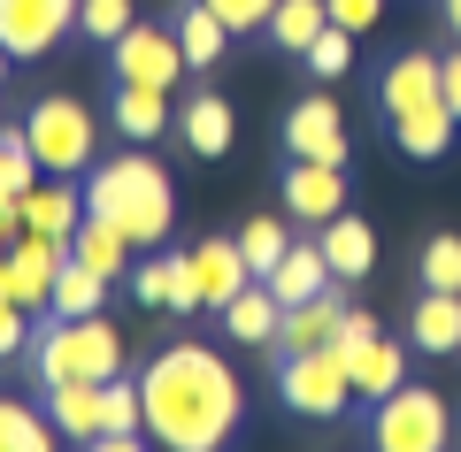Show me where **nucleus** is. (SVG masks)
<instances>
[{
	"mask_svg": "<svg viewBox=\"0 0 461 452\" xmlns=\"http://www.w3.org/2000/svg\"><path fill=\"white\" fill-rule=\"evenodd\" d=\"M277 323H285V299L262 284V276H254V284L223 307V330H230L239 345H277Z\"/></svg>",
	"mask_w": 461,
	"mask_h": 452,
	"instance_id": "nucleus-20",
	"label": "nucleus"
},
{
	"mask_svg": "<svg viewBox=\"0 0 461 452\" xmlns=\"http://www.w3.org/2000/svg\"><path fill=\"white\" fill-rule=\"evenodd\" d=\"M100 291H108V276H93L77 253H62V269H54V299H47V315H62V323H77V315H100Z\"/></svg>",
	"mask_w": 461,
	"mask_h": 452,
	"instance_id": "nucleus-27",
	"label": "nucleus"
},
{
	"mask_svg": "<svg viewBox=\"0 0 461 452\" xmlns=\"http://www.w3.org/2000/svg\"><path fill=\"white\" fill-rule=\"evenodd\" d=\"M62 253H69V245H62V238H39V230H23V238L8 245V299H16L23 315H47Z\"/></svg>",
	"mask_w": 461,
	"mask_h": 452,
	"instance_id": "nucleus-10",
	"label": "nucleus"
},
{
	"mask_svg": "<svg viewBox=\"0 0 461 452\" xmlns=\"http://www.w3.org/2000/svg\"><path fill=\"white\" fill-rule=\"evenodd\" d=\"M377 16H384V0H330V23H339V31H354V39H362Z\"/></svg>",
	"mask_w": 461,
	"mask_h": 452,
	"instance_id": "nucleus-39",
	"label": "nucleus"
},
{
	"mask_svg": "<svg viewBox=\"0 0 461 452\" xmlns=\"http://www.w3.org/2000/svg\"><path fill=\"white\" fill-rule=\"evenodd\" d=\"M193 276H200V307H215V315H223L230 299L254 284V269H247V253H239V238H200V245H193Z\"/></svg>",
	"mask_w": 461,
	"mask_h": 452,
	"instance_id": "nucleus-13",
	"label": "nucleus"
},
{
	"mask_svg": "<svg viewBox=\"0 0 461 452\" xmlns=\"http://www.w3.org/2000/svg\"><path fill=\"white\" fill-rule=\"evenodd\" d=\"M77 31L100 39V47H115V39L131 31V0H85V8H77Z\"/></svg>",
	"mask_w": 461,
	"mask_h": 452,
	"instance_id": "nucleus-34",
	"label": "nucleus"
},
{
	"mask_svg": "<svg viewBox=\"0 0 461 452\" xmlns=\"http://www.w3.org/2000/svg\"><path fill=\"white\" fill-rule=\"evenodd\" d=\"M339 330H346V299H339V291H315V299L285 307L277 353H323V345H339Z\"/></svg>",
	"mask_w": 461,
	"mask_h": 452,
	"instance_id": "nucleus-14",
	"label": "nucleus"
},
{
	"mask_svg": "<svg viewBox=\"0 0 461 452\" xmlns=\"http://www.w3.org/2000/svg\"><path fill=\"white\" fill-rule=\"evenodd\" d=\"M139 399H147V437L162 452H223L239 430V376L215 345L193 338L147 360Z\"/></svg>",
	"mask_w": 461,
	"mask_h": 452,
	"instance_id": "nucleus-1",
	"label": "nucleus"
},
{
	"mask_svg": "<svg viewBox=\"0 0 461 452\" xmlns=\"http://www.w3.org/2000/svg\"><path fill=\"white\" fill-rule=\"evenodd\" d=\"M446 437H454V414H446V399L423 391V384L384 391L377 414H369V445L377 452H446Z\"/></svg>",
	"mask_w": 461,
	"mask_h": 452,
	"instance_id": "nucleus-5",
	"label": "nucleus"
},
{
	"mask_svg": "<svg viewBox=\"0 0 461 452\" xmlns=\"http://www.w3.org/2000/svg\"><path fill=\"white\" fill-rule=\"evenodd\" d=\"M108 54H115V84H154V93H169L193 69L185 47H177V31H162V23H131Z\"/></svg>",
	"mask_w": 461,
	"mask_h": 452,
	"instance_id": "nucleus-7",
	"label": "nucleus"
},
{
	"mask_svg": "<svg viewBox=\"0 0 461 452\" xmlns=\"http://www.w3.org/2000/svg\"><path fill=\"white\" fill-rule=\"evenodd\" d=\"M408 338L423 353H461V291H423L408 315Z\"/></svg>",
	"mask_w": 461,
	"mask_h": 452,
	"instance_id": "nucleus-22",
	"label": "nucleus"
},
{
	"mask_svg": "<svg viewBox=\"0 0 461 452\" xmlns=\"http://www.w3.org/2000/svg\"><path fill=\"white\" fill-rule=\"evenodd\" d=\"M85 0H0V47L8 62H39L62 31H77Z\"/></svg>",
	"mask_w": 461,
	"mask_h": 452,
	"instance_id": "nucleus-8",
	"label": "nucleus"
},
{
	"mask_svg": "<svg viewBox=\"0 0 461 452\" xmlns=\"http://www.w3.org/2000/svg\"><path fill=\"white\" fill-rule=\"evenodd\" d=\"M208 8L230 23V31H269V8H277V0H208Z\"/></svg>",
	"mask_w": 461,
	"mask_h": 452,
	"instance_id": "nucleus-36",
	"label": "nucleus"
},
{
	"mask_svg": "<svg viewBox=\"0 0 461 452\" xmlns=\"http://www.w3.org/2000/svg\"><path fill=\"white\" fill-rule=\"evenodd\" d=\"M315 245H323V261H330L339 284H354V276L377 269V230H369L362 215H330V223L315 230Z\"/></svg>",
	"mask_w": 461,
	"mask_h": 452,
	"instance_id": "nucleus-15",
	"label": "nucleus"
},
{
	"mask_svg": "<svg viewBox=\"0 0 461 452\" xmlns=\"http://www.w3.org/2000/svg\"><path fill=\"white\" fill-rule=\"evenodd\" d=\"M285 154L293 162H330V169H346V115H339V100H300L293 115H285Z\"/></svg>",
	"mask_w": 461,
	"mask_h": 452,
	"instance_id": "nucleus-9",
	"label": "nucleus"
},
{
	"mask_svg": "<svg viewBox=\"0 0 461 452\" xmlns=\"http://www.w3.org/2000/svg\"><path fill=\"white\" fill-rule=\"evenodd\" d=\"M239 253H247V269H254V276H269L285 253H293V230H285L277 215H254V223L239 230Z\"/></svg>",
	"mask_w": 461,
	"mask_h": 452,
	"instance_id": "nucleus-31",
	"label": "nucleus"
},
{
	"mask_svg": "<svg viewBox=\"0 0 461 452\" xmlns=\"http://www.w3.org/2000/svg\"><path fill=\"white\" fill-rule=\"evenodd\" d=\"M77 452H154V445H147L139 430H100V437H85Z\"/></svg>",
	"mask_w": 461,
	"mask_h": 452,
	"instance_id": "nucleus-41",
	"label": "nucleus"
},
{
	"mask_svg": "<svg viewBox=\"0 0 461 452\" xmlns=\"http://www.w3.org/2000/svg\"><path fill=\"white\" fill-rule=\"evenodd\" d=\"M454 108H430V115H400L393 123V138H400V154H415V162H438L446 146H454Z\"/></svg>",
	"mask_w": 461,
	"mask_h": 452,
	"instance_id": "nucleus-28",
	"label": "nucleus"
},
{
	"mask_svg": "<svg viewBox=\"0 0 461 452\" xmlns=\"http://www.w3.org/2000/svg\"><path fill=\"white\" fill-rule=\"evenodd\" d=\"M100 430H147V399H139V384H100Z\"/></svg>",
	"mask_w": 461,
	"mask_h": 452,
	"instance_id": "nucleus-33",
	"label": "nucleus"
},
{
	"mask_svg": "<svg viewBox=\"0 0 461 452\" xmlns=\"http://www.w3.org/2000/svg\"><path fill=\"white\" fill-rule=\"evenodd\" d=\"M0 77H8V47H0Z\"/></svg>",
	"mask_w": 461,
	"mask_h": 452,
	"instance_id": "nucleus-45",
	"label": "nucleus"
},
{
	"mask_svg": "<svg viewBox=\"0 0 461 452\" xmlns=\"http://www.w3.org/2000/svg\"><path fill=\"white\" fill-rule=\"evenodd\" d=\"M131 291L147 299V307H169V253H162V261H139V269H131Z\"/></svg>",
	"mask_w": 461,
	"mask_h": 452,
	"instance_id": "nucleus-38",
	"label": "nucleus"
},
{
	"mask_svg": "<svg viewBox=\"0 0 461 452\" xmlns=\"http://www.w3.org/2000/svg\"><path fill=\"white\" fill-rule=\"evenodd\" d=\"M16 208H23V230H39V238H62V245L77 238V223H85V192H69V177L32 184Z\"/></svg>",
	"mask_w": 461,
	"mask_h": 452,
	"instance_id": "nucleus-18",
	"label": "nucleus"
},
{
	"mask_svg": "<svg viewBox=\"0 0 461 452\" xmlns=\"http://www.w3.org/2000/svg\"><path fill=\"white\" fill-rule=\"evenodd\" d=\"M169 307L193 315L200 307V276H193V253H169Z\"/></svg>",
	"mask_w": 461,
	"mask_h": 452,
	"instance_id": "nucleus-37",
	"label": "nucleus"
},
{
	"mask_svg": "<svg viewBox=\"0 0 461 452\" xmlns=\"http://www.w3.org/2000/svg\"><path fill=\"white\" fill-rule=\"evenodd\" d=\"M115 130L123 138H162L169 130V93H154V84H115Z\"/></svg>",
	"mask_w": 461,
	"mask_h": 452,
	"instance_id": "nucleus-25",
	"label": "nucleus"
},
{
	"mask_svg": "<svg viewBox=\"0 0 461 452\" xmlns=\"http://www.w3.org/2000/svg\"><path fill=\"white\" fill-rule=\"evenodd\" d=\"M54 421L39 414V406H23V399H0V452H54Z\"/></svg>",
	"mask_w": 461,
	"mask_h": 452,
	"instance_id": "nucleus-29",
	"label": "nucleus"
},
{
	"mask_svg": "<svg viewBox=\"0 0 461 452\" xmlns=\"http://www.w3.org/2000/svg\"><path fill=\"white\" fill-rule=\"evenodd\" d=\"M177 130H185V146H193L200 162H223L230 138H239V115H230L223 93H193V100H185V115H177Z\"/></svg>",
	"mask_w": 461,
	"mask_h": 452,
	"instance_id": "nucleus-16",
	"label": "nucleus"
},
{
	"mask_svg": "<svg viewBox=\"0 0 461 452\" xmlns=\"http://www.w3.org/2000/svg\"><path fill=\"white\" fill-rule=\"evenodd\" d=\"M438 84H446V108H454V123H461V54L438 62Z\"/></svg>",
	"mask_w": 461,
	"mask_h": 452,
	"instance_id": "nucleus-42",
	"label": "nucleus"
},
{
	"mask_svg": "<svg viewBox=\"0 0 461 452\" xmlns=\"http://www.w3.org/2000/svg\"><path fill=\"white\" fill-rule=\"evenodd\" d=\"M339 353H346V376H354V391H362V399H384V391L408 384V360H400L393 338H346Z\"/></svg>",
	"mask_w": 461,
	"mask_h": 452,
	"instance_id": "nucleus-17",
	"label": "nucleus"
},
{
	"mask_svg": "<svg viewBox=\"0 0 461 452\" xmlns=\"http://www.w3.org/2000/svg\"><path fill=\"white\" fill-rule=\"evenodd\" d=\"M377 100H384V115H430V108H446V84H438V62L430 54H400L393 69H384V84H377Z\"/></svg>",
	"mask_w": 461,
	"mask_h": 452,
	"instance_id": "nucleus-11",
	"label": "nucleus"
},
{
	"mask_svg": "<svg viewBox=\"0 0 461 452\" xmlns=\"http://www.w3.org/2000/svg\"><path fill=\"white\" fill-rule=\"evenodd\" d=\"M277 399L293 406V414H308V421L346 414V399H354L346 353H339V345H323V353H285V368H277Z\"/></svg>",
	"mask_w": 461,
	"mask_h": 452,
	"instance_id": "nucleus-6",
	"label": "nucleus"
},
{
	"mask_svg": "<svg viewBox=\"0 0 461 452\" xmlns=\"http://www.w3.org/2000/svg\"><path fill=\"white\" fill-rule=\"evenodd\" d=\"M423 291H461V238L454 230H438V238H423Z\"/></svg>",
	"mask_w": 461,
	"mask_h": 452,
	"instance_id": "nucleus-32",
	"label": "nucleus"
},
{
	"mask_svg": "<svg viewBox=\"0 0 461 452\" xmlns=\"http://www.w3.org/2000/svg\"><path fill=\"white\" fill-rule=\"evenodd\" d=\"M285 208H293L300 223L323 230L330 215H346V169H330V162H293V169H285Z\"/></svg>",
	"mask_w": 461,
	"mask_h": 452,
	"instance_id": "nucleus-12",
	"label": "nucleus"
},
{
	"mask_svg": "<svg viewBox=\"0 0 461 452\" xmlns=\"http://www.w3.org/2000/svg\"><path fill=\"white\" fill-rule=\"evenodd\" d=\"M47 177L32 154V138H23V123H0V199H23L32 184Z\"/></svg>",
	"mask_w": 461,
	"mask_h": 452,
	"instance_id": "nucleus-30",
	"label": "nucleus"
},
{
	"mask_svg": "<svg viewBox=\"0 0 461 452\" xmlns=\"http://www.w3.org/2000/svg\"><path fill=\"white\" fill-rule=\"evenodd\" d=\"M269 291H277L285 307H300V299H315V291H330L339 276H330V261H323V245H293V253L277 261V269L262 276Z\"/></svg>",
	"mask_w": 461,
	"mask_h": 452,
	"instance_id": "nucleus-21",
	"label": "nucleus"
},
{
	"mask_svg": "<svg viewBox=\"0 0 461 452\" xmlns=\"http://www.w3.org/2000/svg\"><path fill=\"white\" fill-rule=\"evenodd\" d=\"M16 238H23V208H16V199H0V253H8Z\"/></svg>",
	"mask_w": 461,
	"mask_h": 452,
	"instance_id": "nucleus-43",
	"label": "nucleus"
},
{
	"mask_svg": "<svg viewBox=\"0 0 461 452\" xmlns=\"http://www.w3.org/2000/svg\"><path fill=\"white\" fill-rule=\"evenodd\" d=\"M47 421L62 437H100V384H47Z\"/></svg>",
	"mask_w": 461,
	"mask_h": 452,
	"instance_id": "nucleus-26",
	"label": "nucleus"
},
{
	"mask_svg": "<svg viewBox=\"0 0 461 452\" xmlns=\"http://www.w3.org/2000/svg\"><path fill=\"white\" fill-rule=\"evenodd\" d=\"M69 253H77L93 276H108V284H115V276H123V261H131L139 245H131V230H123V223H108V215L85 208V223H77V238H69Z\"/></svg>",
	"mask_w": 461,
	"mask_h": 452,
	"instance_id": "nucleus-19",
	"label": "nucleus"
},
{
	"mask_svg": "<svg viewBox=\"0 0 461 452\" xmlns=\"http://www.w3.org/2000/svg\"><path fill=\"white\" fill-rule=\"evenodd\" d=\"M23 138H32V154H39L47 177H77V169H93V154H100L93 108L69 100V93H47V100H39V108L23 115Z\"/></svg>",
	"mask_w": 461,
	"mask_h": 452,
	"instance_id": "nucleus-4",
	"label": "nucleus"
},
{
	"mask_svg": "<svg viewBox=\"0 0 461 452\" xmlns=\"http://www.w3.org/2000/svg\"><path fill=\"white\" fill-rule=\"evenodd\" d=\"M446 23H454V39H461V0H446Z\"/></svg>",
	"mask_w": 461,
	"mask_h": 452,
	"instance_id": "nucleus-44",
	"label": "nucleus"
},
{
	"mask_svg": "<svg viewBox=\"0 0 461 452\" xmlns=\"http://www.w3.org/2000/svg\"><path fill=\"white\" fill-rule=\"evenodd\" d=\"M85 208L108 215V223L131 230V245H162L169 223H177V199H169V169L154 154H115V162H93L85 177Z\"/></svg>",
	"mask_w": 461,
	"mask_h": 452,
	"instance_id": "nucleus-2",
	"label": "nucleus"
},
{
	"mask_svg": "<svg viewBox=\"0 0 461 452\" xmlns=\"http://www.w3.org/2000/svg\"><path fill=\"white\" fill-rule=\"evenodd\" d=\"M32 368H39V384H115L123 376V338L100 315H77V323L47 315L32 338Z\"/></svg>",
	"mask_w": 461,
	"mask_h": 452,
	"instance_id": "nucleus-3",
	"label": "nucleus"
},
{
	"mask_svg": "<svg viewBox=\"0 0 461 452\" xmlns=\"http://www.w3.org/2000/svg\"><path fill=\"white\" fill-rule=\"evenodd\" d=\"M223 39H230V23L215 16L208 0H185V8H177V47H185V62H193V69L223 62Z\"/></svg>",
	"mask_w": 461,
	"mask_h": 452,
	"instance_id": "nucleus-23",
	"label": "nucleus"
},
{
	"mask_svg": "<svg viewBox=\"0 0 461 452\" xmlns=\"http://www.w3.org/2000/svg\"><path fill=\"white\" fill-rule=\"evenodd\" d=\"M23 345H32V315H23L16 299H0V360L23 353Z\"/></svg>",
	"mask_w": 461,
	"mask_h": 452,
	"instance_id": "nucleus-40",
	"label": "nucleus"
},
{
	"mask_svg": "<svg viewBox=\"0 0 461 452\" xmlns=\"http://www.w3.org/2000/svg\"><path fill=\"white\" fill-rule=\"evenodd\" d=\"M300 62H308L315 77H346V62H354V31H339V23H330V31L315 39V47L300 54Z\"/></svg>",
	"mask_w": 461,
	"mask_h": 452,
	"instance_id": "nucleus-35",
	"label": "nucleus"
},
{
	"mask_svg": "<svg viewBox=\"0 0 461 452\" xmlns=\"http://www.w3.org/2000/svg\"><path fill=\"white\" fill-rule=\"evenodd\" d=\"M323 31H330V0H277V8H269V39H277L285 54H308Z\"/></svg>",
	"mask_w": 461,
	"mask_h": 452,
	"instance_id": "nucleus-24",
	"label": "nucleus"
}]
</instances>
